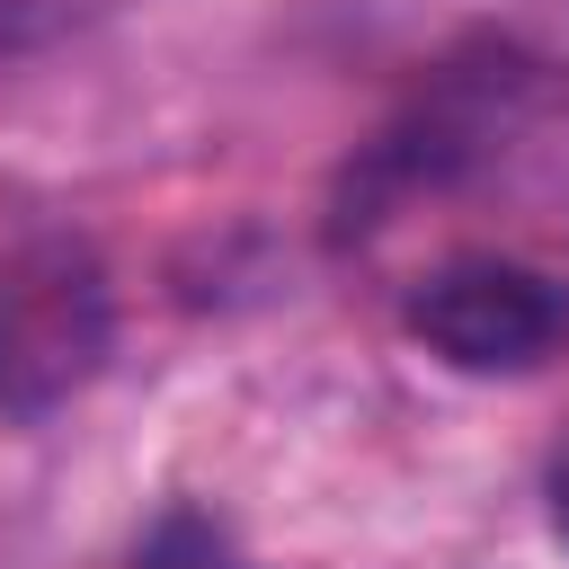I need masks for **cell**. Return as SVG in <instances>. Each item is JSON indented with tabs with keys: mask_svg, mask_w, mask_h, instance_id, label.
<instances>
[{
	"mask_svg": "<svg viewBox=\"0 0 569 569\" xmlns=\"http://www.w3.org/2000/svg\"><path fill=\"white\" fill-rule=\"evenodd\" d=\"M107 338V267L80 240H27L0 258V418H53L98 382Z\"/></svg>",
	"mask_w": 569,
	"mask_h": 569,
	"instance_id": "obj_1",
	"label": "cell"
},
{
	"mask_svg": "<svg viewBox=\"0 0 569 569\" xmlns=\"http://www.w3.org/2000/svg\"><path fill=\"white\" fill-rule=\"evenodd\" d=\"M409 329L462 373H525L569 338V284L516 258H445L409 284Z\"/></svg>",
	"mask_w": 569,
	"mask_h": 569,
	"instance_id": "obj_2",
	"label": "cell"
},
{
	"mask_svg": "<svg viewBox=\"0 0 569 569\" xmlns=\"http://www.w3.org/2000/svg\"><path fill=\"white\" fill-rule=\"evenodd\" d=\"M116 0H0V62L9 53H36V44H53V36H71V27H89V18H107Z\"/></svg>",
	"mask_w": 569,
	"mask_h": 569,
	"instance_id": "obj_3",
	"label": "cell"
},
{
	"mask_svg": "<svg viewBox=\"0 0 569 569\" xmlns=\"http://www.w3.org/2000/svg\"><path fill=\"white\" fill-rule=\"evenodd\" d=\"M142 569H240V560H231V542H222L204 516H187V507H178V516H160V525H151Z\"/></svg>",
	"mask_w": 569,
	"mask_h": 569,
	"instance_id": "obj_4",
	"label": "cell"
},
{
	"mask_svg": "<svg viewBox=\"0 0 569 569\" xmlns=\"http://www.w3.org/2000/svg\"><path fill=\"white\" fill-rule=\"evenodd\" d=\"M560 533H569V453H560Z\"/></svg>",
	"mask_w": 569,
	"mask_h": 569,
	"instance_id": "obj_5",
	"label": "cell"
}]
</instances>
